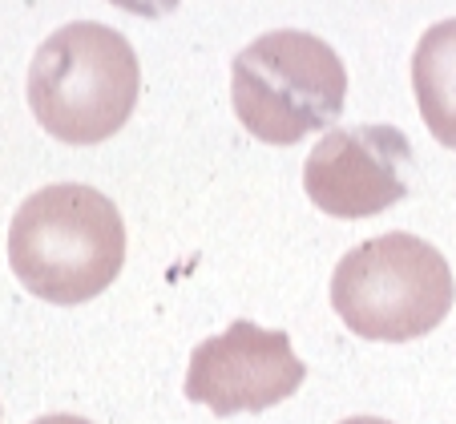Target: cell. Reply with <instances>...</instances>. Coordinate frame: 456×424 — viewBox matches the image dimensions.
Masks as SVG:
<instances>
[{
	"mask_svg": "<svg viewBox=\"0 0 456 424\" xmlns=\"http://www.w3.org/2000/svg\"><path fill=\"white\" fill-rule=\"evenodd\" d=\"M9 263L28 295L45 303H86L126 263V226L102 191L57 182L28 194L9 226Z\"/></svg>",
	"mask_w": 456,
	"mask_h": 424,
	"instance_id": "cell-1",
	"label": "cell"
},
{
	"mask_svg": "<svg viewBox=\"0 0 456 424\" xmlns=\"http://www.w3.org/2000/svg\"><path fill=\"white\" fill-rule=\"evenodd\" d=\"M138 89L134 45L94 20L57 29L28 65V105L37 121L69 146L113 138L138 105Z\"/></svg>",
	"mask_w": 456,
	"mask_h": 424,
	"instance_id": "cell-2",
	"label": "cell"
},
{
	"mask_svg": "<svg viewBox=\"0 0 456 424\" xmlns=\"http://www.w3.org/2000/svg\"><path fill=\"white\" fill-rule=\"evenodd\" d=\"M452 271L432 242L416 234H379L339 259L331 303L363 339L404 344L436 328L452 307Z\"/></svg>",
	"mask_w": 456,
	"mask_h": 424,
	"instance_id": "cell-3",
	"label": "cell"
},
{
	"mask_svg": "<svg viewBox=\"0 0 456 424\" xmlns=\"http://www.w3.org/2000/svg\"><path fill=\"white\" fill-rule=\"evenodd\" d=\"M231 94L242 130L271 146H291L315 130H328L344 113L347 73L328 41L299 29H279L234 57Z\"/></svg>",
	"mask_w": 456,
	"mask_h": 424,
	"instance_id": "cell-4",
	"label": "cell"
},
{
	"mask_svg": "<svg viewBox=\"0 0 456 424\" xmlns=\"http://www.w3.org/2000/svg\"><path fill=\"white\" fill-rule=\"evenodd\" d=\"M307 380L303 360L291 352L287 331H267L239 320L223 336L194 347L186 372V400L207 404L215 416L263 412L295 396Z\"/></svg>",
	"mask_w": 456,
	"mask_h": 424,
	"instance_id": "cell-5",
	"label": "cell"
},
{
	"mask_svg": "<svg viewBox=\"0 0 456 424\" xmlns=\"http://www.w3.org/2000/svg\"><path fill=\"white\" fill-rule=\"evenodd\" d=\"M412 146L392 126L331 130L307 154V199L331 218H371L408 194Z\"/></svg>",
	"mask_w": 456,
	"mask_h": 424,
	"instance_id": "cell-6",
	"label": "cell"
},
{
	"mask_svg": "<svg viewBox=\"0 0 456 424\" xmlns=\"http://www.w3.org/2000/svg\"><path fill=\"white\" fill-rule=\"evenodd\" d=\"M412 89L432 138L456 150V20H440L420 37L412 57Z\"/></svg>",
	"mask_w": 456,
	"mask_h": 424,
	"instance_id": "cell-7",
	"label": "cell"
},
{
	"mask_svg": "<svg viewBox=\"0 0 456 424\" xmlns=\"http://www.w3.org/2000/svg\"><path fill=\"white\" fill-rule=\"evenodd\" d=\"M121 12H134V17H166V12L178 9V0H110Z\"/></svg>",
	"mask_w": 456,
	"mask_h": 424,
	"instance_id": "cell-8",
	"label": "cell"
},
{
	"mask_svg": "<svg viewBox=\"0 0 456 424\" xmlns=\"http://www.w3.org/2000/svg\"><path fill=\"white\" fill-rule=\"evenodd\" d=\"M33 424H89V420H81V416H41V420H33Z\"/></svg>",
	"mask_w": 456,
	"mask_h": 424,
	"instance_id": "cell-9",
	"label": "cell"
},
{
	"mask_svg": "<svg viewBox=\"0 0 456 424\" xmlns=\"http://www.w3.org/2000/svg\"><path fill=\"white\" fill-rule=\"evenodd\" d=\"M344 424H392V420H379V416H352V420Z\"/></svg>",
	"mask_w": 456,
	"mask_h": 424,
	"instance_id": "cell-10",
	"label": "cell"
}]
</instances>
